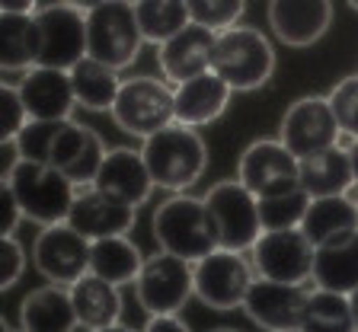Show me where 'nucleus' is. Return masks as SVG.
<instances>
[{
	"instance_id": "nucleus-1",
	"label": "nucleus",
	"mask_w": 358,
	"mask_h": 332,
	"mask_svg": "<svg viewBox=\"0 0 358 332\" xmlns=\"http://www.w3.org/2000/svg\"><path fill=\"white\" fill-rule=\"evenodd\" d=\"M141 154L150 166L157 189H166V192L192 189L208 166L205 140L195 134L192 125H182V122H173V125L154 131L150 138H144Z\"/></svg>"
},
{
	"instance_id": "nucleus-2",
	"label": "nucleus",
	"mask_w": 358,
	"mask_h": 332,
	"mask_svg": "<svg viewBox=\"0 0 358 332\" xmlns=\"http://www.w3.org/2000/svg\"><path fill=\"white\" fill-rule=\"evenodd\" d=\"M211 71L231 83L234 93H253L272 80L275 52L259 29L231 26L215 36L211 48Z\"/></svg>"
},
{
	"instance_id": "nucleus-3",
	"label": "nucleus",
	"mask_w": 358,
	"mask_h": 332,
	"mask_svg": "<svg viewBox=\"0 0 358 332\" xmlns=\"http://www.w3.org/2000/svg\"><path fill=\"white\" fill-rule=\"evenodd\" d=\"M154 236L160 250L182 256L189 262H199L201 256L217 250V233L205 199H192V195H173L157 208Z\"/></svg>"
},
{
	"instance_id": "nucleus-4",
	"label": "nucleus",
	"mask_w": 358,
	"mask_h": 332,
	"mask_svg": "<svg viewBox=\"0 0 358 332\" xmlns=\"http://www.w3.org/2000/svg\"><path fill=\"white\" fill-rule=\"evenodd\" d=\"M0 182H10L16 201L22 205V215L42 227L67 221V211L77 199V185L61 170H55L52 163L20 160V166Z\"/></svg>"
},
{
	"instance_id": "nucleus-5",
	"label": "nucleus",
	"mask_w": 358,
	"mask_h": 332,
	"mask_svg": "<svg viewBox=\"0 0 358 332\" xmlns=\"http://www.w3.org/2000/svg\"><path fill=\"white\" fill-rule=\"evenodd\" d=\"M144 45V32L138 26L134 3L128 0H106L87 13V55L103 64L125 71L138 61Z\"/></svg>"
},
{
	"instance_id": "nucleus-6",
	"label": "nucleus",
	"mask_w": 358,
	"mask_h": 332,
	"mask_svg": "<svg viewBox=\"0 0 358 332\" xmlns=\"http://www.w3.org/2000/svg\"><path fill=\"white\" fill-rule=\"evenodd\" d=\"M205 208H208L211 224H215L217 246H224V250L246 252L262 236L259 195L250 192L240 179L217 182L205 195Z\"/></svg>"
},
{
	"instance_id": "nucleus-7",
	"label": "nucleus",
	"mask_w": 358,
	"mask_h": 332,
	"mask_svg": "<svg viewBox=\"0 0 358 332\" xmlns=\"http://www.w3.org/2000/svg\"><path fill=\"white\" fill-rule=\"evenodd\" d=\"M112 118L125 134L144 140L176 122V93L157 77L122 80V89L112 106Z\"/></svg>"
},
{
	"instance_id": "nucleus-8",
	"label": "nucleus",
	"mask_w": 358,
	"mask_h": 332,
	"mask_svg": "<svg viewBox=\"0 0 358 332\" xmlns=\"http://www.w3.org/2000/svg\"><path fill=\"white\" fill-rule=\"evenodd\" d=\"M138 303L148 317L154 313H179L195 294V262L160 250L157 256L144 259L141 275L134 281Z\"/></svg>"
},
{
	"instance_id": "nucleus-9",
	"label": "nucleus",
	"mask_w": 358,
	"mask_h": 332,
	"mask_svg": "<svg viewBox=\"0 0 358 332\" xmlns=\"http://www.w3.org/2000/svg\"><path fill=\"white\" fill-rule=\"evenodd\" d=\"M256 281L253 262H246L243 252L237 250H211L195 262V294L211 310H237L243 307L246 294Z\"/></svg>"
},
{
	"instance_id": "nucleus-10",
	"label": "nucleus",
	"mask_w": 358,
	"mask_h": 332,
	"mask_svg": "<svg viewBox=\"0 0 358 332\" xmlns=\"http://www.w3.org/2000/svg\"><path fill=\"white\" fill-rule=\"evenodd\" d=\"M250 252H253V268L259 278L285 281V284H304L313 278L317 246L307 240L301 227L262 230Z\"/></svg>"
},
{
	"instance_id": "nucleus-11",
	"label": "nucleus",
	"mask_w": 358,
	"mask_h": 332,
	"mask_svg": "<svg viewBox=\"0 0 358 332\" xmlns=\"http://www.w3.org/2000/svg\"><path fill=\"white\" fill-rule=\"evenodd\" d=\"M90 250H93V240H87L80 230L61 221L48 224L38 233L36 246H32V262L52 284L71 288L77 278L90 272Z\"/></svg>"
},
{
	"instance_id": "nucleus-12",
	"label": "nucleus",
	"mask_w": 358,
	"mask_h": 332,
	"mask_svg": "<svg viewBox=\"0 0 358 332\" xmlns=\"http://www.w3.org/2000/svg\"><path fill=\"white\" fill-rule=\"evenodd\" d=\"M38 22V64L71 71L87 58V13L71 3H52L36 13Z\"/></svg>"
},
{
	"instance_id": "nucleus-13",
	"label": "nucleus",
	"mask_w": 358,
	"mask_h": 332,
	"mask_svg": "<svg viewBox=\"0 0 358 332\" xmlns=\"http://www.w3.org/2000/svg\"><path fill=\"white\" fill-rule=\"evenodd\" d=\"M237 179L250 192L259 195V199L272 192H285V189L301 185V160L285 147L282 138L278 140L262 138V140H253L240 154Z\"/></svg>"
},
{
	"instance_id": "nucleus-14",
	"label": "nucleus",
	"mask_w": 358,
	"mask_h": 332,
	"mask_svg": "<svg viewBox=\"0 0 358 332\" xmlns=\"http://www.w3.org/2000/svg\"><path fill=\"white\" fill-rule=\"evenodd\" d=\"M278 138H282V144L298 157V160H304V157L320 154V150L339 144L343 128H339L333 109H329V99L304 96L285 112Z\"/></svg>"
},
{
	"instance_id": "nucleus-15",
	"label": "nucleus",
	"mask_w": 358,
	"mask_h": 332,
	"mask_svg": "<svg viewBox=\"0 0 358 332\" xmlns=\"http://www.w3.org/2000/svg\"><path fill=\"white\" fill-rule=\"evenodd\" d=\"M304 303H307V291H301V284H285V281L256 275L253 288H250V294L243 301V310L259 329L294 332L301 329Z\"/></svg>"
},
{
	"instance_id": "nucleus-16",
	"label": "nucleus",
	"mask_w": 358,
	"mask_h": 332,
	"mask_svg": "<svg viewBox=\"0 0 358 332\" xmlns=\"http://www.w3.org/2000/svg\"><path fill=\"white\" fill-rule=\"evenodd\" d=\"M93 185H96L99 192L109 195V199L122 201V205L141 208L144 201L150 199L157 182H154V176H150V166L141 150L115 147L106 154Z\"/></svg>"
},
{
	"instance_id": "nucleus-17",
	"label": "nucleus",
	"mask_w": 358,
	"mask_h": 332,
	"mask_svg": "<svg viewBox=\"0 0 358 332\" xmlns=\"http://www.w3.org/2000/svg\"><path fill=\"white\" fill-rule=\"evenodd\" d=\"M268 22L272 32L291 48L320 42L333 22L329 0H268Z\"/></svg>"
},
{
	"instance_id": "nucleus-18",
	"label": "nucleus",
	"mask_w": 358,
	"mask_h": 332,
	"mask_svg": "<svg viewBox=\"0 0 358 332\" xmlns=\"http://www.w3.org/2000/svg\"><path fill=\"white\" fill-rule=\"evenodd\" d=\"M134 211L138 208L122 205L99 192L96 185H83L77 192L74 205L67 211V224L80 230L87 240H103V236H119L134 227Z\"/></svg>"
},
{
	"instance_id": "nucleus-19",
	"label": "nucleus",
	"mask_w": 358,
	"mask_h": 332,
	"mask_svg": "<svg viewBox=\"0 0 358 332\" xmlns=\"http://www.w3.org/2000/svg\"><path fill=\"white\" fill-rule=\"evenodd\" d=\"M16 89L26 103L29 118H71L77 106L71 71H61V67H29L16 83Z\"/></svg>"
},
{
	"instance_id": "nucleus-20",
	"label": "nucleus",
	"mask_w": 358,
	"mask_h": 332,
	"mask_svg": "<svg viewBox=\"0 0 358 332\" xmlns=\"http://www.w3.org/2000/svg\"><path fill=\"white\" fill-rule=\"evenodd\" d=\"M106 154H109V150H106V144L99 140V134L93 131V128L67 122L64 131L55 140V150H52V160L48 163H52L55 170L64 173L77 189H83V185H93Z\"/></svg>"
},
{
	"instance_id": "nucleus-21",
	"label": "nucleus",
	"mask_w": 358,
	"mask_h": 332,
	"mask_svg": "<svg viewBox=\"0 0 358 332\" xmlns=\"http://www.w3.org/2000/svg\"><path fill=\"white\" fill-rule=\"evenodd\" d=\"M217 32L205 29L199 22H189L182 32L166 38L164 45H157V58H160V71L170 83H182L192 77L211 71V48H215Z\"/></svg>"
},
{
	"instance_id": "nucleus-22",
	"label": "nucleus",
	"mask_w": 358,
	"mask_h": 332,
	"mask_svg": "<svg viewBox=\"0 0 358 332\" xmlns=\"http://www.w3.org/2000/svg\"><path fill=\"white\" fill-rule=\"evenodd\" d=\"M176 122L182 125H211L224 115L227 103H231V83L221 80L215 71H205V74L192 77V80L176 83Z\"/></svg>"
},
{
	"instance_id": "nucleus-23",
	"label": "nucleus",
	"mask_w": 358,
	"mask_h": 332,
	"mask_svg": "<svg viewBox=\"0 0 358 332\" xmlns=\"http://www.w3.org/2000/svg\"><path fill=\"white\" fill-rule=\"evenodd\" d=\"M71 301L77 310V323L80 329L90 332H109L119 326L122 319V294L119 284L99 278V275L87 272L71 284Z\"/></svg>"
},
{
	"instance_id": "nucleus-24",
	"label": "nucleus",
	"mask_w": 358,
	"mask_h": 332,
	"mask_svg": "<svg viewBox=\"0 0 358 332\" xmlns=\"http://www.w3.org/2000/svg\"><path fill=\"white\" fill-rule=\"evenodd\" d=\"M313 284L327 291H339V294H352L358 288V230L317 246Z\"/></svg>"
},
{
	"instance_id": "nucleus-25",
	"label": "nucleus",
	"mask_w": 358,
	"mask_h": 332,
	"mask_svg": "<svg viewBox=\"0 0 358 332\" xmlns=\"http://www.w3.org/2000/svg\"><path fill=\"white\" fill-rule=\"evenodd\" d=\"M20 326L29 332H71L80 329L77 310L71 301V288L52 284V288L32 291L20 307Z\"/></svg>"
},
{
	"instance_id": "nucleus-26",
	"label": "nucleus",
	"mask_w": 358,
	"mask_h": 332,
	"mask_svg": "<svg viewBox=\"0 0 358 332\" xmlns=\"http://www.w3.org/2000/svg\"><path fill=\"white\" fill-rule=\"evenodd\" d=\"M352 185H355V173H352L349 147H343V144H333V147L301 160V189H307L310 199L345 195Z\"/></svg>"
},
{
	"instance_id": "nucleus-27",
	"label": "nucleus",
	"mask_w": 358,
	"mask_h": 332,
	"mask_svg": "<svg viewBox=\"0 0 358 332\" xmlns=\"http://www.w3.org/2000/svg\"><path fill=\"white\" fill-rule=\"evenodd\" d=\"M301 230L313 246H323L329 240H339L345 233L358 230V208L345 195H317L307 205V215L301 221Z\"/></svg>"
},
{
	"instance_id": "nucleus-28",
	"label": "nucleus",
	"mask_w": 358,
	"mask_h": 332,
	"mask_svg": "<svg viewBox=\"0 0 358 332\" xmlns=\"http://www.w3.org/2000/svg\"><path fill=\"white\" fill-rule=\"evenodd\" d=\"M141 250L128 240V233L119 236H103V240H93V250H90V272L99 275V278L112 281V284H131L141 275Z\"/></svg>"
},
{
	"instance_id": "nucleus-29",
	"label": "nucleus",
	"mask_w": 358,
	"mask_h": 332,
	"mask_svg": "<svg viewBox=\"0 0 358 332\" xmlns=\"http://www.w3.org/2000/svg\"><path fill=\"white\" fill-rule=\"evenodd\" d=\"M71 83H74L77 103L93 112H112L115 96H119V89H122L119 71L96 58H90V55L71 67Z\"/></svg>"
},
{
	"instance_id": "nucleus-30",
	"label": "nucleus",
	"mask_w": 358,
	"mask_h": 332,
	"mask_svg": "<svg viewBox=\"0 0 358 332\" xmlns=\"http://www.w3.org/2000/svg\"><path fill=\"white\" fill-rule=\"evenodd\" d=\"M38 22L36 13H3L0 20V67L29 71L38 64Z\"/></svg>"
},
{
	"instance_id": "nucleus-31",
	"label": "nucleus",
	"mask_w": 358,
	"mask_h": 332,
	"mask_svg": "<svg viewBox=\"0 0 358 332\" xmlns=\"http://www.w3.org/2000/svg\"><path fill=\"white\" fill-rule=\"evenodd\" d=\"M138 26L144 32V42L164 45L176 32H182L192 22L186 0H134Z\"/></svg>"
},
{
	"instance_id": "nucleus-32",
	"label": "nucleus",
	"mask_w": 358,
	"mask_h": 332,
	"mask_svg": "<svg viewBox=\"0 0 358 332\" xmlns=\"http://www.w3.org/2000/svg\"><path fill=\"white\" fill-rule=\"evenodd\" d=\"M349 329H355L349 294L327 291V288H317L313 294H307L301 332H349Z\"/></svg>"
},
{
	"instance_id": "nucleus-33",
	"label": "nucleus",
	"mask_w": 358,
	"mask_h": 332,
	"mask_svg": "<svg viewBox=\"0 0 358 332\" xmlns=\"http://www.w3.org/2000/svg\"><path fill=\"white\" fill-rule=\"evenodd\" d=\"M310 205V192L294 185L285 192H272L259 199V217H262V230H288V227H301Z\"/></svg>"
},
{
	"instance_id": "nucleus-34",
	"label": "nucleus",
	"mask_w": 358,
	"mask_h": 332,
	"mask_svg": "<svg viewBox=\"0 0 358 332\" xmlns=\"http://www.w3.org/2000/svg\"><path fill=\"white\" fill-rule=\"evenodd\" d=\"M71 118H29L22 131L16 134V147H20L22 160H36V163H48L55 150V140L64 131V125Z\"/></svg>"
},
{
	"instance_id": "nucleus-35",
	"label": "nucleus",
	"mask_w": 358,
	"mask_h": 332,
	"mask_svg": "<svg viewBox=\"0 0 358 332\" xmlns=\"http://www.w3.org/2000/svg\"><path fill=\"white\" fill-rule=\"evenodd\" d=\"M186 7L192 22H199L211 32H224L237 26V20L246 10V0H186Z\"/></svg>"
},
{
	"instance_id": "nucleus-36",
	"label": "nucleus",
	"mask_w": 358,
	"mask_h": 332,
	"mask_svg": "<svg viewBox=\"0 0 358 332\" xmlns=\"http://www.w3.org/2000/svg\"><path fill=\"white\" fill-rule=\"evenodd\" d=\"M327 99L345 138H358V74L339 80L336 89H329Z\"/></svg>"
},
{
	"instance_id": "nucleus-37",
	"label": "nucleus",
	"mask_w": 358,
	"mask_h": 332,
	"mask_svg": "<svg viewBox=\"0 0 358 332\" xmlns=\"http://www.w3.org/2000/svg\"><path fill=\"white\" fill-rule=\"evenodd\" d=\"M29 122V112L22 103L20 89L16 87H0V140H10L22 131V125Z\"/></svg>"
},
{
	"instance_id": "nucleus-38",
	"label": "nucleus",
	"mask_w": 358,
	"mask_h": 332,
	"mask_svg": "<svg viewBox=\"0 0 358 332\" xmlns=\"http://www.w3.org/2000/svg\"><path fill=\"white\" fill-rule=\"evenodd\" d=\"M22 268H26V252L13 236H0V288L7 291L20 281Z\"/></svg>"
},
{
	"instance_id": "nucleus-39",
	"label": "nucleus",
	"mask_w": 358,
	"mask_h": 332,
	"mask_svg": "<svg viewBox=\"0 0 358 332\" xmlns=\"http://www.w3.org/2000/svg\"><path fill=\"white\" fill-rule=\"evenodd\" d=\"M22 205L16 201V192L10 182H0V236H13L22 221Z\"/></svg>"
},
{
	"instance_id": "nucleus-40",
	"label": "nucleus",
	"mask_w": 358,
	"mask_h": 332,
	"mask_svg": "<svg viewBox=\"0 0 358 332\" xmlns=\"http://www.w3.org/2000/svg\"><path fill=\"white\" fill-rule=\"evenodd\" d=\"M144 329L148 332H186L189 326L179 319V313H154Z\"/></svg>"
},
{
	"instance_id": "nucleus-41",
	"label": "nucleus",
	"mask_w": 358,
	"mask_h": 332,
	"mask_svg": "<svg viewBox=\"0 0 358 332\" xmlns=\"http://www.w3.org/2000/svg\"><path fill=\"white\" fill-rule=\"evenodd\" d=\"M3 13H36V0H0Z\"/></svg>"
},
{
	"instance_id": "nucleus-42",
	"label": "nucleus",
	"mask_w": 358,
	"mask_h": 332,
	"mask_svg": "<svg viewBox=\"0 0 358 332\" xmlns=\"http://www.w3.org/2000/svg\"><path fill=\"white\" fill-rule=\"evenodd\" d=\"M64 3H71V7H77L80 13H90V10H96L99 3H106V0H64Z\"/></svg>"
},
{
	"instance_id": "nucleus-43",
	"label": "nucleus",
	"mask_w": 358,
	"mask_h": 332,
	"mask_svg": "<svg viewBox=\"0 0 358 332\" xmlns=\"http://www.w3.org/2000/svg\"><path fill=\"white\" fill-rule=\"evenodd\" d=\"M349 160H352V173H355V185H358V138H352L349 144Z\"/></svg>"
},
{
	"instance_id": "nucleus-44",
	"label": "nucleus",
	"mask_w": 358,
	"mask_h": 332,
	"mask_svg": "<svg viewBox=\"0 0 358 332\" xmlns=\"http://www.w3.org/2000/svg\"><path fill=\"white\" fill-rule=\"evenodd\" d=\"M349 307H352V323H355V329H358V288L349 294Z\"/></svg>"
},
{
	"instance_id": "nucleus-45",
	"label": "nucleus",
	"mask_w": 358,
	"mask_h": 332,
	"mask_svg": "<svg viewBox=\"0 0 358 332\" xmlns=\"http://www.w3.org/2000/svg\"><path fill=\"white\" fill-rule=\"evenodd\" d=\"M349 7H352V10H358V0H349Z\"/></svg>"
},
{
	"instance_id": "nucleus-46",
	"label": "nucleus",
	"mask_w": 358,
	"mask_h": 332,
	"mask_svg": "<svg viewBox=\"0 0 358 332\" xmlns=\"http://www.w3.org/2000/svg\"><path fill=\"white\" fill-rule=\"evenodd\" d=\"M355 208H358V201H355Z\"/></svg>"
}]
</instances>
